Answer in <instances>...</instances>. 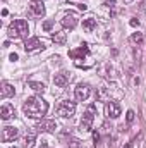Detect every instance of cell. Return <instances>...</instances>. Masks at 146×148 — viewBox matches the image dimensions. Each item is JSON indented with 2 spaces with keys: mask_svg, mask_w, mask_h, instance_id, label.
Segmentation results:
<instances>
[{
  "mask_svg": "<svg viewBox=\"0 0 146 148\" xmlns=\"http://www.w3.org/2000/svg\"><path fill=\"white\" fill-rule=\"evenodd\" d=\"M17 136H19L17 127H14V126H5V127H2V141H3V143L14 141Z\"/></svg>",
  "mask_w": 146,
  "mask_h": 148,
  "instance_id": "8",
  "label": "cell"
},
{
  "mask_svg": "<svg viewBox=\"0 0 146 148\" xmlns=\"http://www.w3.org/2000/svg\"><path fill=\"white\" fill-rule=\"evenodd\" d=\"M83 28H84L88 33H91V31L96 28V19H93V17H88V19H84V21H83Z\"/></svg>",
  "mask_w": 146,
  "mask_h": 148,
  "instance_id": "17",
  "label": "cell"
},
{
  "mask_svg": "<svg viewBox=\"0 0 146 148\" xmlns=\"http://www.w3.org/2000/svg\"><path fill=\"white\" fill-rule=\"evenodd\" d=\"M60 23H62V26H64L65 29H74V28L77 26V16H76L74 12H67Z\"/></svg>",
  "mask_w": 146,
  "mask_h": 148,
  "instance_id": "11",
  "label": "cell"
},
{
  "mask_svg": "<svg viewBox=\"0 0 146 148\" xmlns=\"http://www.w3.org/2000/svg\"><path fill=\"white\" fill-rule=\"evenodd\" d=\"M23 110L28 117H33V119H40L43 117L46 112H48V103L41 98V97H29L24 105H23Z\"/></svg>",
  "mask_w": 146,
  "mask_h": 148,
  "instance_id": "1",
  "label": "cell"
},
{
  "mask_svg": "<svg viewBox=\"0 0 146 148\" xmlns=\"http://www.w3.org/2000/svg\"><path fill=\"white\" fill-rule=\"evenodd\" d=\"M29 88H31L33 91H36V93H43L46 86H45L43 83H40V81H29Z\"/></svg>",
  "mask_w": 146,
  "mask_h": 148,
  "instance_id": "19",
  "label": "cell"
},
{
  "mask_svg": "<svg viewBox=\"0 0 146 148\" xmlns=\"http://www.w3.org/2000/svg\"><path fill=\"white\" fill-rule=\"evenodd\" d=\"M28 33H29V26H28V23L24 19H16L7 28V36L14 38V40L16 38H26Z\"/></svg>",
  "mask_w": 146,
  "mask_h": 148,
  "instance_id": "2",
  "label": "cell"
},
{
  "mask_svg": "<svg viewBox=\"0 0 146 148\" xmlns=\"http://www.w3.org/2000/svg\"><path fill=\"white\" fill-rule=\"evenodd\" d=\"M105 112H107V115H108L110 119H117V117L122 114V109H120V105H119L117 102H107Z\"/></svg>",
  "mask_w": 146,
  "mask_h": 148,
  "instance_id": "9",
  "label": "cell"
},
{
  "mask_svg": "<svg viewBox=\"0 0 146 148\" xmlns=\"http://www.w3.org/2000/svg\"><path fill=\"white\" fill-rule=\"evenodd\" d=\"M95 115H96V105H95V103H91V105L88 107V110L83 114V119H81L79 129H81V131H89V129H91V126H93Z\"/></svg>",
  "mask_w": 146,
  "mask_h": 148,
  "instance_id": "3",
  "label": "cell"
},
{
  "mask_svg": "<svg viewBox=\"0 0 146 148\" xmlns=\"http://www.w3.org/2000/svg\"><path fill=\"white\" fill-rule=\"evenodd\" d=\"M129 24H131V26H132V28H136V26H139V21H138V19H136V17H132V19H131V23H129Z\"/></svg>",
  "mask_w": 146,
  "mask_h": 148,
  "instance_id": "24",
  "label": "cell"
},
{
  "mask_svg": "<svg viewBox=\"0 0 146 148\" xmlns=\"http://www.w3.org/2000/svg\"><path fill=\"white\" fill-rule=\"evenodd\" d=\"M65 40H67V36H65V33H64V31H55V33L52 35V41H53V43H57V45H64V43H65Z\"/></svg>",
  "mask_w": 146,
  "mask_h": 148,
  "instance_id": "16",
  "label": "cell"
},
{
  "mask_svg": "<svg viewBox=\"0 0 146 148\" xmlns=\"http://www.w3.org/2000/svg\"><path fill=\"white\" fill-rule=\"evenodd\" d=\"M69 81H71V73H67V71H62V73L55 74V77H53V83L59 88H65L69 84Z\"/></svg>",
  "mask_w": 146,
  "mask_h": 148,
  "instance_id": "10",
  "label": "cell"
},
{
  "mask_svg": "<svg viewBox=\"0 0 146 148\" xmlns=\"http://www.w3.org/2000/svg\"><path fill=\"white\" fill-rule=\"evenodd\" d=\"M69 148H81V141H79V140H71Z\"/></svg>",
  "mask_w": 146,
  "mask_h": 148,
  "instance_id": "23",
  "label": "cell"
},
{
  "mask_svg": "<svg viewBox=\"0 0 146 148\" xmlns=\"http://www.w3.org/2000/svg\"><path fill=\"white\" fill-rule=\"evenodd\" d=\"M89 95H91V88H89V84H86V83H79V84L76 86V90H74V97H76L77 102L88 100Z\"/></svg>",
  "mask_w": 146,
  "mask_h": 148,
  "instance_id": "5",
  "label": "cell"
},
{
  "mask_svg": "<svg viewBox=\"0 0 146 148\" xmlns=\"http://www.w3.org/2000/svg\"><path fill=\"white\" fill-rule=\"evenodd\" d=\"M52 62L59 66V64H60V57H59V55H55V57H52Z\"/></svg>",
  "mask_w": 146,
  "mask_h": 148,
  "instance_id": "25",
  "label": "cell"
},
{
  "mask_svg": "<svg viewBox=\"0 0 146 148\" xmlns=\"http://www.w3.org/2000/svg\"><path fill=\"white\" fill-rule=\"evenodd\" d=\"M69 55H71L72 59H84V57L88 55V47H86V43H83L77 50H71Z\"/></svg>",
  "mask_w": 146,
  "mask_h": 148,
  "instance_id": "15",
  "label": "cell"
},
{
  "mask_svg": "<svg viewBox=\"0 0 146 148\" xmlns=\"http://www.w3.org/2000/svg\"><path fill=\"white\" fill-rule=\"evenodd\" d=\"M57 114L60 117H72L74 114H76V103L74 102H69V100L60 102L59 107H57Z\"/></svg>",
  "mask_w": 146,
  "mask_h": 148,
  "instance_id": "4",
  "label": "cell"
},
{
  "mask_svg": "<svg viewBox=\"0 0 146 148\" xmlns=\"http://www.w3.org/2000/svg\"><path fill=\"white\" fill-rule=\"evenodd\" d=\"M93 140H95V143H98L100 141V134L98 133H93Z\"/></svg>",
  "mask_w": 146,
  "mask_h": 148,
  "instance_id": "27",
  "label": "cell"
},
{
  "mask_svg": "<svg viewBox=\"0 0 146 148\" xmlns=\"http://www.w3.org/2000/svg\"><path fill=\"white\" fill-rule=\"evenodd\" d=\"M14 115H16V112H14V107H12V105H9V103L2 105V110H0V117H2V121H9V119L14 117Z\"/></svg>",
  "mask_w": 146,
  "mask_h": 148,
  "instance_id": "14",
  "label": "cell"
},
{
  "mask_svg": "<svg viewBox=\"0 0 146 148\" xmlns=\"http://www.w3.org/2000/svg\"><path fill=\"white\" fill-rule=\"evenodd\" d=\"M52 28H53V21H45V23H43V29H45V31H50Z\"/></svg>",
  "mask_w": 146,
  "mask_h": 148,
  "instance_id": "22",
  "label": "cell"
},
{
  "mask_svg": "<svg viewBox=\"0 0 146 148\" xmlns=\"http://www.w3.org/2000/svg\"><path fill=\"white\" fill-rule=\"evenodd\" d=\"M131 40H132L134 43L141 45V43H143V35H141V33H132V36H131Z\"/></svg>",
  "mask_w": 146,
  "mask_h": 148,
  "instance_id": "20",
  "label": "cell"
},
{
  "mask_svg": "<svg viewBox=\"0 0 146 148\" xmlns=\"http://www.w3.org/2000/svg\"><path fill=\"white\" fill-rule=\"evenodd\" d=\"M77 7H79V9H81V10H86V5H84V3H79V5H77Z\"/></svg>",
  "mask_w": 146,
  "mask_h": 148,
  "instance_id": "29",
  "label": "cell"
},
{
  "mask_svg": "<svg viewBox=\"0 0 146 148\" xmlns=\"http://www.w3.org/2000/svg\"><path fill=\"white\" fill-rule=\"evenodd\" d=\"M124 148H131V143H127V145H126Z\"/></svg>",
  "mask_w": 146,
  "mask_h": 148,
  "instance_id": "30",
  "label": "cell"
},
{
  "mask_svg": "<svg viewBox=\"0 0 146 148\" xmlns=\"http://www.w3.org/2000/svg\"><path fill=\"white\" fill-rule=\"evenodd\" d=\"M14 93H16L14 86H12L10 83L3 81V83H2V88H0V98H9V97H14Z\"/></svg>",
  "mask_w": 146,
  "mask_h": 148,
  "instance_id": "12",
  "label": "cell"
},
{
  "mask_svg": "<svg viewBox=\"0 0 146 148\" xmlns=\"http://www.w3.org/2000/svg\"><path fill=\"white\" fill-rule=\"evenodd\" d=\"M24 50L29 52V53H31V52H38V50H45V43L36 36L28 38L26 43H24Z\"/></svg>",
  "mask_w": 146,
  "mask_h": 148,
  "instance_id": "6",
  "label": "cell"
},
{
  "mask_svg": "<svg viewBox=\"0 0 146 148\" xmlns=\"http://www.w3.org/2000/svg\"><path fill=\"white\" fill-rule=\"evenodd\" d=\"M29 9H31V12H33L35 16H38V17L45 16V3H43V2H40V0L31 2V3H29Z\"/></svg>",
  "mask_w": 146,
  "mask_h": 148,
  "instance_id": "13",
  "label": "cell"
},
{
  "mask_svg": "<svg viewBox=\"0 0 146 148\" xmlns=\"http://www.w3.org/2000/svg\"><path fill=\"white\" fill-rule=\"evenodd\" d=\"M9 59H10L12 62H16V60H17L19 57H17V53H10V57H9Z\"/></svg>",
  "mask_w": 146,
  "mask_h": 148,
  "instance_id": "26",
  "label": "cell"
},
{
  "mask_svg": "<svg viewBox=\"0 0 146 148\" xmlns=\"http://www.w3.org/2000/svg\"><path fill=\"white\" fill-rule=\"evenodd\" d=\"M35 141H36V133H35V131H31V133H28V134L24 136V147L26 148H31L35 145Z\"/></svg>",
  "mask_w": 146,
  "mask_h": 148,
  "instance_id": "18",
  "label": "cell"
},
{
  "mask_svg": "<svg viewBox=\"0 0 146 148\" xmlns=\"http://www.w3.org/2000/svg\"><path fill=\"white\" fill-rule=\"evenodd\" d=\"M134 117H136V115H134V110H127V114H126V121H127V122H132Z\"/></svg>",
  "mask_w": 146,
  "mask_h": 148,
  "instance_id": "21",
  "label": "cell"
},
{
  "mask_svg": "<svg viewBox=\"0 0 146 148\" xmlns=\"http://www.w3.org/2000/svg\"><path fill=\"white\" fill-rule=\"evenodd\" d=\"M14 148H16V147H14Z\"/></svg>",
  "mask_w": 146,
  "mask_h": 148,
  "instance_id": "31",
  "label": "cell"
},
{
  "mask_svg": "<svg viewBox=\"0 0 146 148\" xmlns=\"http://www.w3.org/2000/svg\"><path fill=\"white\" fill-rule=\"evenodd\" d=\"M36 129L38 131H43V133H52L53 134L57 131V122L53 119H41L36 124Z\"/></svg>",
  "mask_w": 146,
  "mask_h": 148,
  "instance_id": "7",
  "label": "cell"
},
{
  "mask_svg": "<svg viewBox=\"0 0 146 148\" xmlns=\"http://www.w3.org/2000/svg\"><path fill=\"white\" fill-rule=\"evenodd\" d=\"M107 3H108L110 7H113L115 5V0H107Z\"/></svg>",
  "mask_w": 146,
  "mask_h": 148,
  "instance_id": "28",
  "label": "cell"
}]
</instances>
